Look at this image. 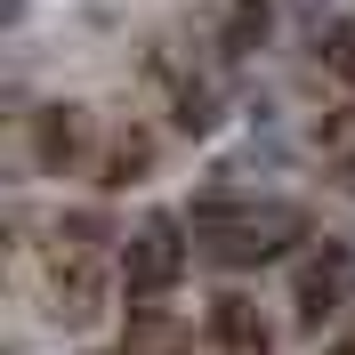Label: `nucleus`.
Instances as JSON below:
<instances>
[{
	"instance_id": "obj_1",
	"label": "nucleus",
	"mask_w": 355,
	"mask_h": 355,
	"mask_svg": "<svg viewBox=\"0 0 355 355\" xmlns=\"http://www.w3.org/2000/svg\"><path fill=\"white\" fill-rule=\"evenodd\" d=\"M186 226L178 218H146L121 243V291H130V307H162L178 291V275H186V259H194V243H178Z\"/></svg>"
},
{
	"instance_id": "obj_2",
	"label": "nucleus",
	"mask_w": 355,
	"mask_h": 355,
	"mask_svg": "<svg viewBox=\"0 0 355 355\" xmlns=\"http://www.w3.org/2000/svg\"><path fill=\"white\" fill-rule=\"evenodd\" d=\"M291 291H299V323H307V331H323V323H331V315L355 299V243H323V250H307Z\"/></svg>"
},
{
	"instance_id": "obj_3",
	"label": "nucleus",
	"mask_w": 355,
	"mask_h": 355,
	"mask_svg": "<svg viewBox=\"0 0 355 355\" xmlns=\"http://www.w3.org/2000/svg\"><path fill=\"white\" fill-rule=\"evenodd\" d=\"M81 154H89V113L81 105H41L33 113V162H41L49 178H65Z\"/></svg>"
},
{
	"instance_id": "obj_4",
	"label": "nucleus",
	"mask_w": 355,
	"mask_h": 355,
	"mask_svg": "<svg viewBox=\"0 0 355 355\" xmlns=\"http://www.w3.org/2000/svg\"><path fill=\"white\" fill-rule=\"evenodd\" d=\"M210 339H218L226 355H266V347H275V331H266V315L250 307L243 291H218V299H210Z\"/></svg>"
},
{
	"instance_id": "obj_5",
	"label": "nucleus",
	"mask_w": 355,
	"mask_h": 355,
	"mask_svg": "<svg viewBox=\"0 0 355 355\" xmlns=\"http://www.w3.org/2000/svg\"><path fill=\"white\" fill-rule=\"evenodd\" d=\"M194 347V323L170 307H130V331H121V355H186Z\"/></svg>"
},
{
	"instance_id": "obj_6",
	"label": "nucleus",
	"mask_w": 355,
	"mask_h": 355,
	"mask_svg": "<svg viewBox=\"0 0 355 355\" xmlns=\"http://www.w3.org/2000/svg\"><path fill=\"white\" fill-rule=\"evenodd\" d=\"M154 130H137V121H121V130L105 137V154H97V170H105V186H137V178H154Z\"/></svg>"
},
{
	"instance_id": "obj_7",
	"label": "nucleus",
	"mask_w": 355,
	"mask_h": 355,
	"mask_svg": "<svg viewBox=\"0 0 355 355\" xmlns=\"http://www.w3.org/2000/svg\"><path fill=\"white\" fill-rule=\"evenodd\" d=\"M266 33H275V0H226L218 57H250V49H266Z\"/></svg>"
},
{
	"instance_id": "obj_8",
	"label": "nucleus",
	"mask_w": 355,
	"mask_h": 355,
	"mask_svg": "<svg viewBox=\"0 0 355 355\" xmlns=\"http://www.w3.org/2000/svg\"><path fill=\"white\" fill-rule=\"evenodd\" d=\"M105 243H113L105 210H65V218H57V259H97Z\"/></svg>"
},
{
	"instance_id": "obj_9",
	"label": "nucleus",
	"mask_w": 355,
	"mask_h": 355,
	"mask_svg": "<svg viewBox=\"0 0 355 355\" xmlns=\"http://www.w3.org/2000/svg\"><path fill=\"white\" fill-rule=\"evenodd\" d=\"M170 121L186 137H210V130H218V89H210V81H178L170 89Z\"/></svg>"
},
{
	"instance_id": "obj_10",
	"label": "nucleus",
	"mask_w": 355,
	"mask_h": 355,
	"mask_svg": "<svg viewBox=\"0 0 355 355\" xmlns=\"http://www.w3.org/2000/svg\"><path fill=\"white\" fill-rule=\"evenodd\" d=\"M315 65L331 73V81H355V24L347 17H331L323 33H315Z\"/></svg>"
}]
</instances>
